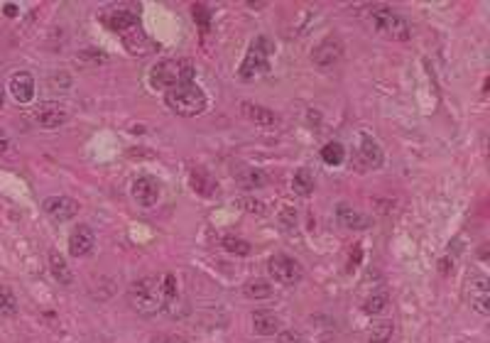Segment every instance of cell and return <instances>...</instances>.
<instances>
[{
	"instance_id": "14",
	"label": "cell",
	"mask_w": 490,
	"mask_h": 343,
	"mask_svg": "<svg viewBox=\"0 0 490 343\" xmlns=\"http://www.w3.org/2000/svg\"><path fill=\"white\" fill-rule=\"evenodd\" d=\"M93 245H96V235H93V231L88 228L86 224H79L76 228L69 233V253H72L74 258L88 255L93 250Z\"/></svg>"
},
{
	"instance_id": "28",
	"label": "cell",
	"mask_w": 490,
	"mask_h": 343,
	"mask_svg": "<svg viewBox=\"0 0 490 343\" xmlns=\"http://www.w3.org/2000/svg\"><path fill=\"white\" fill-rule=\"evenodd\" d=\"M221 245L228 250V253H233V255H250V253H253V245H250L248 240L236 238V235H226V238L221 240Z\"/></svg>"
},
{
	"instance_id": "15",
	"label": "cell",
	"mask_w": 490,
	"mask_h": 343,
	"mask_svg": "<svg viewBox=\"0 0 490 343\" xmlns=\"http://www.w3.org/2000/svg\"><path fill=\"white\" fill-rule=\"evenodd\" d=\"M104 22H106V27H108V30L125 35V32H130V30H135V27H138L140 17H138V12H135V10H128V8H118V10L106 12Z\"/></svg>"
},
{
	"instance_id": "25",
	"label": "cell",
	"mask_w": 490,
	"mask_h": 343,
	"mask_svg": "<svg viewBox=\"0 0 490 343\" xmlns=\"http://www.w3.org/2000/svg\"><path fill=\"white\" fill-rule=\"evenodd\" d=\"M321 160L331 167H338V165H343V160H346V150H343L341 142H326V145L321 147Z\"/></svg>"
},
{
	"instance_id": "34",
	"label": "cell",
	"mask_w": 490,
	"mask_h": 343,
	"mask_svg": "<svg viewBox=\"0 0 490 343\" xmlns=\"http://www.w3.org/2000/svg\"><path fill=\"white\" fill-rule=\"evenodd\" d=\"M282 224L284 226H294L297 224V211L292 206H284L282 208Z\"/></svg>"
},
{
	"instance_id": "31",
	"label": "cell",
	"mask_w": 490,
	"mask_h": 343,
	"mask_svg": "<svg viewBox=\"0 0 490 343\" xmlns=\"http://www.w3.org/2000/svg\"><path fill=\"white\" fill-rule=\"evenodd\" d=\"M238 203H240L243 211H248V213H258V216H265V213H268V208H265V203H263V201H258V199L240 196V199H238Z\"/></svg>"
},
{
	"instance_id": "29",
	"label": "cell",
	"mask_w": 490,
	"mask_h": 343,
	"mask_svg": "<svg viewBox=\"0 0 490 343\" xmlns=\"http://www.w3.org/2000/svg\"><path fill=\"white\" fill-rule=\"evenodd\" d=\"M390 338H392V321L373 324L370 333H368V341H370V343H387Z\"/></svg>"
},
{
	"instance_id": "30",
	"label": "cell",
	"mask_w": 490,
	"mask_h": 343,
	"mask_svg": "<svg viewBox=\"0 0 490 343\" xmlns=\"http://www.w3.org/2000/svg\"><path fill=\"white\" fill-rule=\"evenodd\" d=\"M17 312V299L8 287H0V317H13Z\"/></svg>"
},
{
	"instance_id": "8",
	"label": "cell",
	"mask_w": 490,
	"mask_h": 343,
	"mask_svg": "<svg viewBox=\"0 0 490 343\" xmlns=\"http://www.w3.org/2000/svg\"><path fill=\"white\" fill-rule=\"evenodd\" d=\"M130 196H133V201L138 203V206L152 208L157 201H160L162 187H160V182H157L155 177H147V174H142V177L135 179L133 187H130Z\"/></svg>"
},
{
	"instance_id": "10",
	"label": "cell",
	"mask_w": 490,
	"mask_h": 343,
	"mask_svg": "<svg viewBox=\"0 0 490 343\" xmlns=\"http://www.w3.org/2000/svg\"><path fill=\"white\" fill-rule=\"evenodd\" d=\"M341 57H343V44H341L338 37H326L311 52V62L319 69H331L334 64H338Z\"/></svg>"
},
{
	"instance_id": "19",
	"label": "cell",
	"mask_w": 490,
	"mask_h": 343,
	"mask_svg": "<svg viewBox=\"0 0 490 343\" xmlns=\"http://www.w3.org/2000/svg\"><path fill=\"white\" fill-rule=\"evenodd\" d=\"M49 272H52V277L59 282V285H64V287L74 285L72 267H69V262L64 260V255H59L57 250H52V253H49Z\"/></svg>"
},
{
	"instance_id": "20",
	"label": "cell",
	"mask_w": 490,
	"mask_h": 343,
	"mask_svg": "<svg viewBox=\"0 0 490 343\" xmlns=\"http://www.w3.org/2000/svg\"><path fill=\"white\" fill-rule=\"evenodd\" d=\"M253 331L258 336H275L279 333V317L272 312H253Z\"/></svg>"
},
{
	"instance_id": "4",
	"label": "cell",
	"mask_w": 490,
	"mask_h": 343,
	"mask_svg": "<svg viewBox=\"0 0 490 343\" xmlns=\"http://www.w3.org/2000/svg\"><path fill=\"white\" fill-rule=\"evenodd\" d=\"M165 101L181 118H194V115H202L206 110V94L196 83H186V86H177V89L167 91Z\"/></svg>"
},
{
	"instance_id": "33",
	"label": "cell",
	"mask_w": 490,
	"mask_h": 343,
	"mask_svg": "<svg viewBox=\"0 0 490 343\" xmlns=\"http://www.w3.org/2000/svg\"><path fill=\"white\" fill-rule=\"evenodd\" d=\"M277 343H302V333L297 331H282L277 336Z\"/></svg>"
},
{
	"instance_id": "1",
	"label": "cell",
	"mask_w": 490,
	"mask_h": 343,
	"mask_svg": "<svg viewBox=\"0 0 490 343\" xmlns=\"http://www.w3.org/2000/svg\"><path fill=\"white\" fill-rule=\"evenodd\" d=\"M128 302L133 312L140 317H155L157 312L165 309V294H162V282L155 277H142L133 282L128 290Z\"/></svg>"
},
{
	"instance_id": "35",
	"label": "cell",
	"mask_w": 490,
	"mask_h": 343,
	"mask_svg": "<svg viewBox=\"0 0 490 343\" xmlns=\"http://www.w3.org/2000/svg\"><path fill=\"white\" fill-rule=\"evenodd\" d=\"M8 147H10V137L6 135V131H3V128H0V155H3V152H8Z\"/></svg>"
},
{
	"instance_id": "38",
	"label": "cell",
	"mask_w": 490,
	"mask_h": 343,
	"mask_svg": "<svg viewBox=\"0 0 490 343\" xmlns=\"http://www.w3.org/2000/svg\"><path fill=\"white\" fill-rule=\"evenodd\" d=\"M3 99H6V96H3V86H0V108H3Z\"/></svg>"
},
{
	"instance_id": "37",
	"label": "cell",
	"mask_w": 490,
	"mask_h": 343,
	"mask_svg": "<svg viewBox=\"0 0 490 343\" xmlns=\"http://www.w3.org/2000/svg\"><path fill=\"white\" fill-rule=\"evenodd\" d=\"M15 12H17V10H15V6H13V3H8V6H6V15H10V17H13V15H15Z\"/></svg>"
},
{
	"instance_id": "24",
	"label": "cell",
	"mask_w": 490,
	"mask_h": 343,
	"mask_svg": "<svg viewBox=\"0 0 490 343\" xmlns=\"http://www.w3.org/2000/svg\"><path fill=\"white\" fill-rule=\"evenodd\" d=\"M162 294H165V309L167 312H174L177 299H179V290H177V277L172 272H167L165 280H162Z\"/></svg>"
},
{
	"instance_id": "27",
	"label": "cell",
	"mask_w": 490,
	"mask_h": 343,
	"mask_svg": "<svg viewBox=\"0 0 490 343\" xmlns=\"http://www.w3.org/2000/svg\"><path fill=\"white\" fill-rule=\"evenodd\" d=\"M387 304H390V296L385 294V292H377V294H370L366 299V304H363V312L366 314H382L387 309Z\"/></svg>"
},
{
	"instance_id": "13",
	"label": "cell",
	"mask_w": 490,
	"mask_h": 343,
	"mask_svg": "<svg viewBox=\"0 0 490 343\" xmlns=\"http://www.w3.org/2000/svg\"><path fill=\"white\" fill-rule=\"evenodd\" d=\"M356 157H358V165L366 167V169H380L382 167V147L377 145V140H373L370 135H361V145L356 150Z\"/></svg>"
},
{
	"instance_id": "17",
	"label": "cell",
	"mask_w": 490,
	"mask_h": 343,
	"mask_svg": "<svg viewBox=\"0 0 490 343\" xmlns=\"http://www.w3.org/2000/svg\"><path fill=\"white\" fill-rule=\"evenodd\" d=\"M336 219H338V224L343 226V228H351V231L370 228V219H368L366 213L356 211V208L348 206V203H338V206H336Z\"/></svg>"
},
{
	"instance_id": "18",
	"label": "cell",
	"mask_w": 490,
	"mask_h": 343,
	"mask_svg": "<svg viewBox=\"0 0 490 343\" xmlns=\"http://www.w3.org/2000/svg\"><path fill=\"white\" fill-rule=\"evenodd\" d=\"M243 115H245L250 123L258 125V128H272V125H277V115H275L272 110L258 103H248V101L243 103Z\"/></svg>"
},
{
	"instance_id": "6",
	"label": "cell",
	"mask_w": 490,
	"mask_h": 343,
	"mask_svg": "<svg viewBox=\"0 0 490 343\" xmlns=\"http://www.w3.org/2000/svg\"><path fill=\"white\" fill-rule=\"evenodd\" d=\"M268 272L277 285L282 287H294L300 285L304 272H302V265L289 255H272L268 262Z\"/></svg>"
},
{
	"instance_id": "23",
	"label": "cell",
	"mask_w": 490,
	"mask_h": 343,
	"mask_svg": "<svg viewBox=\"0 0 490 343\" xmlns=\"http://www.w3.org/2000/svg\"><path fill=\"white\" fill-rule=\"evenodd\" d=\"M236 179L243 184V187H248V189H258V187H265L268 184V177H265V172H260V169H255V167H248V165H240L236 172Z\"/></svg>"
},
{
	"instance_id": "36",
	"label": "cell",
	"mask_w": 490,
	"mask_h": 343,
	"mask_svg": "<svg viewBox=\"0 0 490 343\" xmlns=\"http://www.w3.org/2000/svg\"><path fill=\"white\" fill-rule=\"evenodd\" d=\"M162 343H186V341H184V338H181V336H167Z\"/></svg>"
},
{
	"instance_id": "2",
	"label": "cell",
	"mask_w": 490,
	"mask_h": 343,
	"mask_svg": "<svg viewBox=\"0 0 490 343\" xmlns=\"http://www.w3.org/2000/svg\"><path fill=\"white\" fill-rule=\"evenodd\" d=\"M196 69L189 59H165V62L155 64L150 69V86L152 89H177V86H186L194 83Z\"/></svg>"
},
{
	"instance_id": "12",
	"label": "cell",
	"mask_w": 490,
	"mask_h": 343,
	"mask_svg": "<svg viewBox=\"0 0 490 343\" xmlns=\"http://www.w3.org/2000/svg\"><path fill=\"white\" fill-rule=\"evenodd\" d=\"M123 44H125V49H128V54H133V57H147V54L157 52V42L145 30H140V27L125 32Z\"/></svg>"
},
{
	"instance_id": "16",
	"label": "cell",
	"mask_w": 490,
	"mask_h": 343,
	"mask_svg": "<svg viewBox=\"0 0 490 343\" xmlns=\"http://www.w3.org/2000/svg\"><path fill=\"white\" fill-rule=\"evenodd\" d=\"M10 94L17 103H30L35 99V78H32L30 72H15L10 76Z\"/></svg>"
},
{
	"instance_id": "7",
	"label": "cell",
	"mask_w": 490,
	"mask_h": 343,
	"mask_svg": "<svg viewBox=\"0 0 490 343\" xmlns=\"http://www.w3.org/2000/svg\"><path fill=\"white\" fill-rule=\"evenodd\" d=\"M466 302H468V307L473 309V312H478L480 317H488L490 314V280L485 275H480V272H475V275H471L468 280H466Z\"/></svg>"
},
{
	"instance_id": "9",
	"label": "cell",
	"mask_w": 490,
	"mask_h": 343,
	"mask_svg": "<svg viewBox=\"0 0 490 343\" xmlns=\"http://www.w3.org/2000/svg\"><path fill=\"white\" fill-rule=\"evenodd\" d=\"M42 208H44V213L52 221L67 224V221H72L74 216H76L81 206H79V201L72 196H47L44 201H42Z\"/></svg>"
},
{
	"instance_id": "3",
	"label": "cell",
	"mask_w": 490,
	"mask_h": 343,
	"mask_svg": "<svg viewBox=\"0 0 490 343\" xmlns=\"http://www.w3.org/2000/svg\"><path fill=\"white\" fill-rule=\"evenodd\" d=\"M368 20H370L373 30L385 37V40L407 42L409 37H412V25H409L400 12H395L387 6H373L370 10H368Z\"/></svg>"
},
{
	"instance_id": "22",
	"label": "cell",
	"mask_w": 490,
	"mask_h": 343,
	"mask_svg": "<svg viewBox=\"0 0 490 343\" xmlns=\"http://www.w3.org/2000/svg\"><path fill=\"white\" fill-rule=\"evenodd\" d=\"M292 189H294V194H300V196H311L316 189L314 172H311L309 167H300L292 177Z\"/></svg>"
},
{
	"instance_id": "26",
	"label": "cell",
	"mask_w": 490,
	"mask_h": 343,
	"mask_svg": "<svg viewBox=\"0 0 490 343\" xmlns=\"http://www.w3.org/2000/svg\"><path fill=\"white\" fill-rule=\"evenodd\" d=\"M243 292H245L248 299H268L272 294V285L268 280H250L248 285L243 287Z\"/></svg>"
},
{
	"instance_id": "11",
	"label": "cell",
	"mask_w": 490,
	"mask_h": 343,
	"mask_svg": "<svg viewBox=\"0 0 490 343\" xmlns=\"http://www.w3.org/2000/svg\"><path fill=\"white\" fill-rule=\"evenodd\" d=\"M69 120V110L62 103H54V101H47L40 108L35 110V123L44 131H54L59 125H64Z\"/></svg>"
},
{
	"instance_id": "32",
	"label": "cell",
	"mask_w": 490,
	"mask_h": 343,
	"mask_svg": "<svg viewBox=\"0 0 490 343\" xmlns=\"http://www.w3.org/2000/svg\"><path fill=\"white\" fill-rule=\"evenodd\" d=\"M191 10H194V20H199L204 30H209V10H206V6H194Z\"/></svg>"
},
{
	"instance_id": "21",
	"label": "cell",
	"mask_w": 490,
	"mask_h": 343,
	"mask_svg": "<svg viewBox=\"0 0 490 343\" xmlns=\"http://www.w3.org/2000/svg\"><path fill=\"white\" fill-rule=\"evenodd\" d=\"M189 179H191V189H194L196 194H202V196H216L218 184L213 182V177L206 169H199V167H196Z\"/></svg>"
},
{
	"instance_id": "5",
	"label": "cell",
	"mask_w": 490,
	"mask_h": 343,
	"mask_svg": "<svg viewBox=\"0 0 490 343\" xmlns=\"http://www.w3.org/2000/svg\"><path fill=\"white\" fill-rule=\"evenodd\" d=\"M275 47L268 37H258V40L250 44L248 54L240 64V76L243 78H255L260 74H265L270 69V57H272Z\"/></svg>"
}]
</instances>
